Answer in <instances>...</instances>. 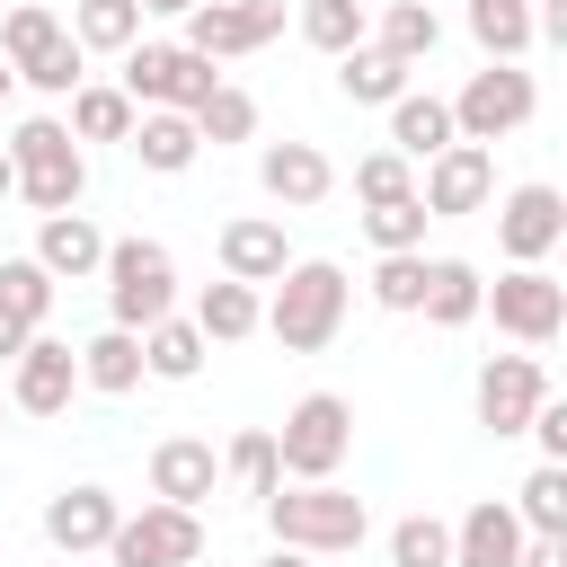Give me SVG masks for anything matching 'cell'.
<instances>
[{
  "label": "cell",
  "instance_id": "11",
  "mask_svg": "<svg viewBox=\"0 0 567 567\" xmlns=\"http://www.w3.org/2000/svg\"><path fill=\"white\" fill-rule=\"evenodd\" d=\"M284 35V0H195L186 9V44L204 62H230V53H257Z\"/></svg>",
  "mask_w": 567,
  "mask_h": 567
},
{
  "label": "cell",
  "instance_id": "37",
  "mask_svg": "<svg viewBox=\"0 0 567 567\" xmlns=\"http://www.w3.org/2000/svg\"><path fill=\"white\" fill-rule=\"evenodd\" d=\"M53 292H62V284H53V275H44L35 257H0V310H9V319H27V328H44V310H53Z\"/></svg>",
  "mask_w": 567,
  "mask_h": 567
},
{
  "label": "cell",
  "instance_id": "30",
  "mask_svg": "<svg viewBox=\"0 0 567 567\" xmlns=\"http://www.w3.org/2000/svg\"><path fill=\"white\" fill-rule=\"evenodd\" d=\"M470 35L487 62H523L540 35H532V0H470Z\"/></svg>",
  "mask_w": 567,
  "mask_h": 567
},
{
  "label": "cell",
  "instance_id": "16",
  "mask_svg": "<svg viewBox=\"0 0 567 567\" xmlns=\"http://www.w3.org/2000/svg\"><path fill=\"white\" fill-rule=\"evenodd\" d=\"M35 266L53 275V284H89L97 266H106V230L71 204V213H35Z\"/></svg>",
  "mask_w": 567,
  "mask_h": 567
},
{
  "label": "cell",
  "instance_id": "8",
  "mask_svg": "<svg viewBox=\"0 0 567 567\" xmlns=\"http://www.w3.org/2000/svg\"><path fill=\"white\" fill-rule=\"evenodd\" d=\"M532 106H540L532 71H523V62H487V71H470V89L452 97V133H461V142H505V133L532 124Z\"/></svg>",
  "mask_w": 567,
  "mask_h": 567
},
{
  "label": "cell",
  "instance_id": "39",
  "mask_svg": "<svg viewBox=\"0 0 567 567\" xmlns=\"http://www.w3.org/2000/svg\"><path fill=\"white\" fill-rule=\"evenodd\" d=\"M390 567H452V523H434V514L390 523Z\"/></svg>",
  "mask_w": 567,
  "mask_h": 567
},
{
  "label": "cell",
  "instance_id": "29",
  "mask_svg": "<svg viewBox=\"0 0 567 567\" xmlns=\"http://www.w3.org/2000/svg\"><path fill=\"white\" fill-rule=\"evenodd\" d=\"M71 44H80V53H124V44H142V0H71Z\"/></svg>",
  "mask_w": 567,
  "mask_h": 567
},
{
  "label": "cell",
  "instance_id": "32",
  "mask_svg": "<svg viewBox=\"0 0 567 567\" xmlns=\"http://www.w3.org/2000/svg\"><path fill=\"white\" fill-rule=\"evenodd\" d=\"M337 89H346L354 106H390V97L408 89V62H390L381 44H354V53H337Z\"/></svg>",
  "mask_w": 567,
  "mask_h": 567
},
{
  "label": "cell",
  "instance_id": "40",
  "mask_svg": "<svg viewBox=\"0 0 567 567\" xmlns=\"http://www.w3.org/2000/svg\"><path fill=\"white\" fill-rule=\"evenodd\" d=\"M416 292H425V248H390L372 266V301L381 310H416Z\"/></svg>",
  "mask_w": 567,
  "mask_h": 567
},
{
  "label": "cell",
  "instance_id": "49",
  "mask_svg": "<svg viewBox=\"0 0 567 567\" xmlns=\"http://www.w3.org/2000/svg\"><path fill=\"white\" fill-rule=\"evenodd\" d=\"M0 425H9V399H0Z\"/></svg>",
  "mask_w": 567,
  "mask_h": 567
},
{
  "label": "cell",
  "instance_id": "28",
  "mask_svg": "<svg viewBox=\"0 0 567 567\" xmlns=\"http://www.w3.org/2000/svg\"><path fill=\"white\" fill-rule=\"evenodd\" d=\"M363 44H381L390 62H408V71H416V62H425V53L443 44V18H434L425 0H390V9H381V27H372Z\"/></svg>",
  "mask_w": 567,
  "mask_h": 567
},
{
  "label": "cell",
  "instance_id": "7",
  "mask_svg": "<svg viewBox=\"0 0 567 567\" xmlns=\"http://www.w3.org/2000/svg\"><path fill=\"white\" fill-rule=\"evenodd\" d=\"M204 558V514L195 505H142V514H115L106 532V567H195Z\"/></svg>",
  "mask_w": 567,
  "mask_h": 567
},
{
  "label": "cell",
  "instance_id": "27",
  "mask_svg": "<svg viewBox=\"0 0 567 567\" xmlns=\"http://www.w3.org/2000/svg\"><path fill=\"white\" fill-rule=\"evenodd\" d=\"M204 354H213V346H204V328H195V319H177V310L142 328V372H151V381H195V372H204Z\"/></svg>",
  "mask_w": 567,
  "mask_h": 567
},
{
  "label": "cell",
  "instance_id": "19",
  "mask_svg": "<svg viewBox=\"0 0 567 567\" xmlns=\"http://www.w3.org/2000/svg\"><path fill=\"white\" fill-rule=\"evenodd\" d=\"M115 496L106 487H62L53 505H44V540L62 549V558H89V549H106V532H115Z\"/></svg>",
  "mask_w": 567,
  "mask_h": 567
},
{
  "label": "cell",
  "instance_id": "44",
  "mask_svg": "<svg viewBox=\"0 0 567 567\" xmlns=\"http://www.w3.org/2000/svg\"><path fill=\"white\" fill-rule=\"evenodd\" d=\"M27 337H35V328H27V319H9V310H0V363H18V346H27Z\"/></svg>",
  "mask_w": 567,
  "mask_h": 567
},
{
  "label": "cell",
  "instance_id": "35",
  "mask_svg": "<svg viewBox=\"0 0 567 567\" xmlns=\"http://www.w3.org/2000/svg\"><path fill=\"white\" fill-rule=\"evenodd\" d=\"M514 523H523V532H567V461H540V470L514 487Z\"/></svg>",
  "mask_w": 567,
  "mask_h": 567
},
{
  "label": "cell",
  "instance_id": "46",
  "mask_svg": "<svg viewBox=\"0 0 567 567\" xmlns=\"http://www.w3.org/2000/svg\"><path fill=\"white\" fill-rule=\"evenodd\" d=\"M266 567H310V549H284V540H275V549H266Z\"/></svg>",
  "mask_w": 567,
  "mask_h": 567
},
{
  "label": "cell",
  "instance_id": "41",
  "mask_svg": "<svg viewBox=\"0 0 567 567\" xmlns=\"http://www.w3.org/2000/svg\"><path fill=\"white\" fill-rule=\"evenodd\" d=\"M354 195H363V204L416 195V159H399V151H363V159H354Z\"/></svg>",
  "mask_w": 567,
  "mask_h": 567
},
{
  "label": "cell",
  "instance_id": "34",
  "mask_svg": "<svg viewBox=\"0 0 567 567\" xmlns=\"http://www.w3.org/2000/svg\"><path fill=\"white\" fill-rule=\"evenodd\" d=\"M292 18H301V35H310V44L328 53V62H337V53H354V44L372 35V18H363V0H301Z\"/></svg>",
  "mask_w": 567,
  "mask_h": 567
},
{
  "label": "cell",
  "instance_id": "48",
  "mask_svg": "<svg viewBox=\"0 0 567 567\" xmlns=\"http://www.w3.org/2000/svg\"><path fill=\"white\" fill-rule=\"evenodd\" d=\"M9 80H18V71H9V62H0V97H9Z\"/></svg>",
  "mask_w": 567,
  "mask_h": 567
},
{
  "label": "cell",
  "instance_id": "3",
  "mask_svg": "<svg viewBox=\"0 0 567 567\" xmlns=\"http://www.w3.org/2000/svg\"><path fill=\"white\" fill-rule=\"evenodd\" d=\"M0 151H9V195H27L35 213H71V204H80L89 159H80V142H71L62 115H27Z\"/></svg>",
  "mask_w": 567,
  "mask_h": 567
},
{
  "label": "cell",
  "instance_id": "25",
  "mask_svg": "<svg viewBox=\"0 0 567 567\" xmlns=\"http://www.w3.org/2000/svg\"><path fill=\"white\" fill-rule=\"evenodd\" d=\"M80 381H89V390H106V399H124V390H142V381H151V372H142V337L106 319V328H97V337L80 346Z\"/></svg>",
  "mask_w": 567,
  "mask_h": 567
},
{
  "label": "cell",
  "instance_id": "36",
  "mask_svg": "<svg viewBox=\"0 0 567 567\" xmlns=\"http://www.w3.org/2000/svg\"><path fill=\"white\" fill-rule=\"evenodd\" d=\"M186 115H195V133H204L213 151L257 133V97H248V89H230V80H213V97H204V106H186Z\"/></svg>",
  "mask_w": 567,
  "mask_h": 567
},
{
  "label": "cell",
  "instance_id": "13",
  "mask_svg": "<svg viewBox=\"0 0 567 567\" xmlns=\"http://www.w3.org/2000/svg\"><path fill=\"white\" fill-rule=\"evenodd\" d=\"M470 399H478V425L505 443V434H523V425H532V408L549 399V372H540V354H487Z\"/></svg>",
  "mask_w": 567,
  "mask_h": 567
},
{
  "label": "cell",
  "instance_id": "12",
  "mask_svg": "<svg viewBox=\"0 0 567 567\" xmlns=\"http://www.w3.org/2000/svg\"><path fill=\"white\" fill-rule=\"evenodd\" d=\"M487 195H496V151H487V142H443V151L425 159V177H416V204H425L434 221L478 213Z\"/></svg>",
  "mask_w": 567,
  "mask_h": 567
},
{
  "label": "cell",
  "instance_id": "14",
  "mask_svg": "<svg viewBox=\"0 0 567 567\" xmlns=\"http://www.w3.org/2000/svg\"><path fill=\"white\" fill-rule=\"evenodd\" d=\"M567 239V195L558 186H514L505 204H496V248L514 257V266H549V248Z\"/></svg>",
  "mask_w": 567,
  "mask_h": 567
},
{
  "label": "cell",
  "instance_id": "4",
  "mask_svg": "<svg viewBox=\"0 0 567 567\" xmlns=\"http://www.w3.org/2000/svg\"><path fill=\"white\" fill-rule=\"evenodd\" d=\"M0 62L27 80V89H44V97H71L89 71H80V44H71V27L44 9V0H18L9 18H0Z\"/></svg>",
  "mask_w": 567,
  "mask_h": 567
},
{
  "label": "cell",
  "instance_id": "31",
  "mask_svg": "<svg viewBox=\"0 0 567 567\" xmlns=\"http://www.w3.org/2000/svg\"><path fill=\"white\" fill-rule=\"evenodd\" d=\"M133 115H142V106H133L124 89H106V80H80V89H71V142H124Z\"/></svg>",
  "mask_w": 567,
  "mask_h": 567
},
{
  "label": "cell",
  "instance_id": "22",
  "mask_svg": "<svg viewBox=\"0 0 567 567\" xmlns=\"http://www.w3.org/2000/svg\"><path fill=\"white\" fill-rule=\"evenodd\" d=\"M514 549H523V523L505 496H487L452 523V567H514Z\"/></svg>",
  "mask_w": 567,
  "mask_h": 567
},
{
  "label": "cell",
  "instance_id": "26",
  "mask_svg": "<svg viewBox=\"0 0 567 567\" xmlns=\"http://www.w3.org/2000/svg\"><path fill=\"white\" fill-rule=\"evenodd\" d=\"M257 319H266V301H257V284H204L195 292V328H204V346H239V337H257Z\"/></svg>",
  "mask_w": 567,
  "mask_h": 567
},
{
  "label": "cell",
  "instance_id": "1",
  "mask_svg": "<svg viewBox=\"0 0 567 567\" xmlns=\"http://www.w3.org/2000/svg\"><path fill=\"white\" fill-rule=\"evenodd\" d=\"M346 301H354V284H346L337 257H292V266L275 275V301H266L257 328H266L284 354H319V346L346 328Z\"/></svg>",
  "mask_w": 567,
  "mask_h": 567
},
{
  "label": "cell",
  "instance_id": "9",
  "mask_svg": "<svg viewBox=\"0 0 567 567\" xmlns=\"http://www.w3.org/2000/svg\"><path fill=\"white\" fill-rule=\"evenodd\" d=\"M213 80H221V71H213L195 44H124V97H133V106H177V115H186V106L213 97Z\"/></svg>",
  "mask_w": 567,
  "mask_h": 567
},
{
  "label": "cell",
  "instance_id": "20",
  "mask_svg": "<svg viewBox=\"0 0 567 567\" xmlns=\"http://www.w3.org/2000/svg\"><path fill=\"white\" fill-rule=\"evenodd\" d=\"M292 266V248H284V221H266V213H239V221H221V275L230 284H275Z\"/></svg>",
  "mask_w": 567,
  "mask_h": 567
},
{
  "label": "cell",
  "instance_id": "15",
  "mask_svg": "<svg viewBox=\"0 0 567 567\" xmlns=\"http://www.w3.org/2000/svg\"><path fill=\"white\" fill-rule=\"evenodd\" d=\"M71 390H80V346H62V337L35 328V337L18 346V363H9V408H27V416H62Z\"/></svg>",
  "mask_w": 567,
  "mask_h": 567
},
{
  "label": "cell",
  "instance_id": "21",
  "mask_svg": "<svg viewBox=\"0 0 567 567\" xmlns=\"http://www.w3.org/2000/svg\"><path fill=\"white\" fill-rule=\"evenodd\" d=\"M124 151H133L142 168L177 177V168H195L204 133H195V115H177V106H142V115H133V133H124Z\"/></svg>",
  "mask_w": 567,
  "mask_h": 567
},
{
  "label": "cell",
  "instance_id": "18",
  "mask_svg": "<svg viewBox=\"0 0 567 567\" xmlns=\"http://www.w3.org/2000/svg\"><path fill=\"white\" fill-rule=\"evenodd\" d=\"M221 487V461H213V443H195V434H168L159 452H151V496L159 505H195L204 514V496Z\"/></svg>",
  "mask_w": 567,
  "mask_h": 567
},
{
  "label": "cell",
  "instance_id": "24",
  "mask_svg": "<svg viewBox=\"0 0 567 567\" xmlns=\"http://www.w3.org/2000/svg\"><path fill=\"white\" fill-rule=\"evenodd\" d=\"M478 266L470 257H425V292H416V310L434 319V328H470L478 319Z\"/></svg>",
  "mask_w": 567,
  "mask_h": 567
},
{
  "label": "cell",
  "instance_id": "2",
  "mask_svg": "<svg viewBox=\"0 0 567 567\" xmlns=\"http://www.w3.org/2000/svg\"><path fill=\"white\" fill-rule=\"evenodd\" d=\"M266 532H275L284 549L346 558V549H363L372 514H363V496H346L337 478H292V487H275V496H266Z\"/></svg>",
  "mask_w": 567,
  "mask_h": 567
},
{
  "label": "cell",
  "instance_id": "23",
  "mask_svg": "<svg viewBox=\"0 0 567 567\" xmlns=\"http://www.w3.org/2000/svg\"><path fill=\"white\" fill-rule=\"evenodd\" d=\"M443 142H461V133H452V97L399 89V97H390V151H399V159H434Z\"/></svg>",
  "mask_w": 567,
  "mask_h": 567
},
{
  "label": "cell",
  "instance_id": "42",
  "mask_svg": "<svg viewBox=\"0 0 567 567\" xmlns=\"http://www.w3.org/2000/svg\"><path fill=\"white\" fill-rule=\"evenodd\" d=\"M532 443H540V461H567V399H540L532 408V425H523Z\"/></svg>",
  "mask_w": 567,
  "mask_h": 567
},
{
  "label": "cell",
  "instance_id": "38",
  "mask_svg": "<svg viewBox=\"0 0 567 567\" xmlns=\"http://www.w3.org/2000/svg\"><path fill=\"white\" fill-rule=\"evenodd\" d=\"M425 221H434V213H425L416 195H390V204H363V239H372L381 257H390V248H425Z\"/></svg>",
  "mask_w": 567,
  "mask_h": 567
},
{
  "label": "cell",
  "instance_id": "5",
  "mask_svg": "<svg viewBox=\"0 0 567 567\" xmlns=\"http://www.w3.org/2000/svg\"><path fill=\"white\" fill-rule=\"evenodd\" d=\"M97 275H106L115 328H133V337L177 310V257H168L159 239H142V230H133V239H106V266H97Z\"/></svg>",
  "mask_w": 567,
  "mask_h": 567
},
{
  "label": "cell",
  "instance_id": "47",
  "mask_svg": "<svg viewBox=\"0 0 567 567\" xmlns=\"http://www.w3.org/2000/svg\"><path fill=\"white\" fill-rule=\"evenodd\" d=\"M0 195H9V151H0Z\"/></svg>",
  "mask_w": 567,
  "mask_h": 567
},
{
  "label": "cell",
  "instance_id": "10",
  "mask_svg": "<svg viewBox=\"0 0 567 567\" xmlns=\"http://www.w3.org/2000/svg\"><path fill=\"white\" fill-rule=\"evenodd\" d=\"M478 310H496V328H505L514 346H558V328H567V284H558L549 266H514V275H496V284L478 292Z\"/></svg>",
  "mask_w": 567,
  "mask_h": 567
},
{
  "label": "cell",
  "instance_id": "17",
  "mask_svg": "<svg viewBox=\"0 0 567 567\" xmlns=\"http://www.w3.org/2000/svg\"><path fill=\"white\" fill-rule=\"evenodd\" d=\"M257 186H266L275 204L310 213V204H328L337 168H328V151H319V142H266V151H257Z\"/></svg>",
  "mask_w": 567,
  "mask_h": 567
},
{
  "label": "cell",
  "instance_id": "33",
  "mask_svg": "<svg viewBox=\"0 0 567 567\" xmlns=\"http://www.w3.org/2000/svg\"><path fill=\"white\" fill-rule=\"evenodd\" d=\"M221 478H230L239 496H257V505H266V496L284 487V461H275V434H266V425H248V434H230V452H221Z\"/></svg>",
  "mask_w": 567,
  "mask_h": 567
},
{
  "label": "cell",
  "instance_id": "45",
  "mask_svg": "<svg viewBox=\"0 0 567 567\" xmlns=\"http://www.w3.org/2000/svg\"><path fill=\"white\" fill-rule=\"evenodd\" d=\"M195 0H142V18H186Z\"/></svg>",
  "mask_w": 567,
  "mask_h": 567
},
{
  "label": "cell",
  "instance_id": "43",
  "mask_svg": "<svg viewBox=\"0 0 567 567\" xmlns=\"http://www.w3.org/2000/svg\"><path fill=\"white\" fill-rule=\"evenodd\" d=\"M514 567H567V532H523Z\"/></svg>",
  "mask_w": 567,
  "mask_h": 567
},
{
  "label": "cell",
  "instance_id": "6",
  "mask_svg": "<svg viewBox=\"0 0 567 567\" xmlns=\"http://www.w3.org/2000/svg\"><path fill=\"white\" fill-rule=\"evenodd\" d=\"M346 452H354V408H346L337 390H310V399H292L284 434H275V461H284V478H337V470H346Z\"/></svg>",
  "mask_w": 567,
  "mask_h": 567
}]
</instances>
